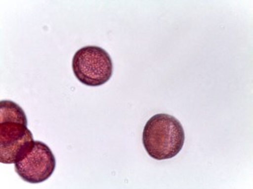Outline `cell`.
I'll list each match as a JSON object with an SVG mask.
<instances>
[{"label": "cell", "instance_id": "277c9868", "mask_svg": "<svg viewBox=\"0 0 253 189\" xmlns=\"http://www.w3.org/2000/svg\"><path fill=\"white\" fill-rule=\"evenodd\" d=\"M56 168V158L46 143L35 141L26 156L15 163V170L22 180L40 184L47 180Z\"/></svg>", "mask_w": 253, "mask_h": 189}, {"label": "cell", "instance_id": "7a4b0ae2", "mask_svg": "<svg viewBox=\"0 0 253 189\" xmlns=\"http://www.w3.org/2000/svg\"><path fill=\"white\" fill-rule=\"evenodd\" d=\"M183 127L170 115H154L143 131V144L150 157L158 161L175 157L184 145Z\"/></svg>", "mask_w": 253, "mask_h": 189}, {"label": "cell", "instance_id": "6da1fadb", "mask_svg": "<svg viewBox=\"0 0 253 189\" xmlns=\"http://www.w3.org/2000/svg\"><path fill=\"white\" fill-rule=\"evenodd\" d=\"M23 109L9 100L0 101V161L15 164L31 150L35 141Z\"/></svg>", "mask_w": 253, "mask_h": 189}, {"label": "cell", "instance_id": "3957f363", "mask_svg": "<svg viewBox=\"0 0 253 189\" xmlns=\"http://www.w3.org/2000/svg\"><path fill=\"white\" fill-rule=\"evenodd\" d=\"M75 77L88 86H100L109 81L113 63L109 53L97 46H86L78 50L73 57Z\"/></svg>", "mask_w": 253, "mask_h": 189}]
</instances>
